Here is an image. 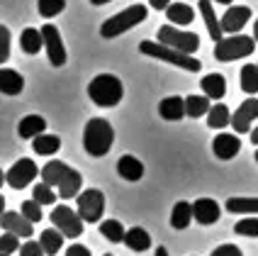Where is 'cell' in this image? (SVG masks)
I'll return each mask as SVG.
<instances>
[{"label":"cell","instance_id":"1","mask_svg":"<svg viewBox=\"0 0 258 256\" xmlns=\"http://www.w3.org/2000/svg\"><path fill=\"white\" fill-rule=\"evenodd\" d=\"M42 181L49 183L51 188H56V193L63 200H69V198H76V195L81 193L83 176H81L76 169H71L69 164L54 159V161H49V164L42 169Z\"/></svg>","mask_w":258,"mask_h":256},{"label":"cell","instance_id":"2","mask_svg":"<svg viewBox=\"0 0 258 256\" xmlns=\"http://www.w3.org/2000/svg\"><path fill=\"white\" fill-rule=\"evenodd\" d=\"M112 142H115V129L107 120H102V117L88 120L86 129H83V149L90 157H105L112 149Z\"/></svg>","mask_w":258,"mask_h":256},{"label":"cell","instance_id":"3","mask_svg":"<svg viewBox=\"0 0 258 256\" xmlns=\"http://www.w3.org/2000/svg\"><path fill=\"white\" fill-rule=\"evenodd\" d=\"M146 17H149V8H146V5H142V3H139V5H129L127 10L112 15L110 20L102 22V27H100L102 39H115V37H119V34L129 32L132 27L142 25Z\"/></svg>","mask_w":258,"mask_h":256},{"label":"cell","instance_id":"4","mask_svg":"<svg viewBox=\"0 0 258 256\" xmlns=\"http://www.w3.org/2000/svg\"><path fill=\"white\" fill-rule=\"evenodd\" d=\"M139 52L151 59H161L166 64H173V66H178V69L190 71V73H198L202 69L200 59H195L192 54H183L178 49H171V46H166V44H161V42H142L139 44Z\"/></svg>","mask_w":258,"mask_h":256},{"label":"cell","instance_id":"5","mask_svg":"<svg viewBox=\"0 0 258 256\" xmlns=\"http://www.w3.org/2000/svg\"><path fill=\"white\" fill-rule=\"evenodd\" d=\"M88 95L95 105L100 108H115L117 103L124 95V88H122V81L112 76V73H100L95 76L90 85H88Z\"/></svg>","mask_w":258,"mask_h":256},{"label":"cell","instance_id":"6","mask_svg":"<svg viewBox=\"0 0 258 256\" xmlns=\"http://www.w3.org/2000/svg\"><path fill=\"white\" fill-rule=\"evenodd\" d=\"M256 49V39L246 34H227L215 44V59L217 61H234V59L251 57Z\"/></svg>","mask_w":258,"mask_h":256},{"label":"cell","instance_id":"7","mask_svg":"<svg viewBox=\"0 0 258 256\" xmlns=\"http://www.w3.org/2000/svg\"><path fill=\"white\" fill-rule=\"evenodd\" d=\"M156 42L166 44L171 49H178L183 54H195L200 49V37L195 32H183V29H178L175 25H163V27L158 29Z\"/></svg>","mask_w":258,"mask_h":256},{"label":"cell","instance_id":"8","mask_svg":"<svg viewBox=\"0 0 258 256\" xmlns=\"http://www.w3.org/2000/svg\"><path fill=\"white\" fill-rule=\"evenodd\" d=\"M49 217H51V225H54L63 237L76 239V237L83 234V220H81L78 210H71L69 205H56Z\"/></svg>","mask_w":258,"mask_h":256},{"label":"cell","instance_id":"9","mask_svg":"<svg viewBox=\"0 0 258 256\" xmlns=\"http://www.w3.org/2000/svg\"><path fill=\"white\" fill-rule=\"evenodd\" d=\"M78 215L83 222H100V217L105 215V195L98 188H86L78 195Z\"/></svg>","mask_w":258,"mask_h":256},{"label":"cell","instance_id":"10","mask_svg":"<svg viewBox=\"0 0 258 256\" xmlns=\"http://www.w3.org/2000/svg\"><path fill=\"white\" fill-rule=\"evenodd\" d=\"M39 176V169H37V164L32 161V159H20V161H15L10 171L5 173V183L15 188V190H22V188H27L34 178Z\"/></svg>","mask_w":258,"mask_h":256},{"label":"cell","instance_id":"11","mask_svg":"<svg viewBox=\"0 0 258 256\" xmlns=\"http://www.w3.org/2000/svg\"><path fill=\"white\" fill-rule=\"evenodd\" d=\"M42 39H44V49H46V57L51 61V66H63L66 64V49L61 42V32L54 25H44L42 27Z\"/></svg>","mask_w":258,"mask_h":256},{"label":"cell","instance_id":"12","mask_svg":"<svg viewBox=\"0 0 258 256\" xmlns=\"http://www.w3.org/2000/svg\"><path fill=\"white\" fill-rule=\"evenodd\" d=\"M256 117H258V100L256 98H246L244 103L236 108V113L231 115V125H234V129H236V134H248Z\"/></svg>","mask_w":258,"mask_h":256},{"label":"cell","instance_id":"13","mask_svg":"<svg viewBox=\"0 0 258 256\" xmlns=\"http://www.w3.org/2000/svg\"><path fill=\"white\" fill-rule=\"evenodd\" d=\"M251 20V8H246V5H229V10L222 15V29H224V34H239L244 25Z\"/></svg>","mask_w":258,"mask_h":256},{"label":"cell","instance_id":"14","mask_svg":"<svg viewBox=\"0 0 258 256\" xmlns=\"http://www.w3.org/2000/svg\"><path fill=\"white\" fill-rule=\"evenodd\" d=\"M0 225L5 232H13L17 237H25L29 239L32 234H34V222H29L27 217L22 213H13V210H5L3 217H0Z\"/></svg>","mask_w":258,"mask_h":256},{"label":"cell","instance_id":"15","mask_svg":"<svg viewBox=\"0 0 258 256\" xmlns=\"http://www.w3.org/2000/svg\"><path fill=\"white\" fill-rule=\"evenodd\" d=\"M192 217L200 225H215L217 220L222 217V208L212 198H198L192 202Z\"/></svg>","mask_w":258,"mask_h":256},{"label":"cell","instance_id":"16","mask_svg":"<svg viewBox=\"0 0 258 256\" xmlns=\"http://www.w3.org/2000/svg\"><path fill=\"white\" fill-rule=\"evenodd\" d=\"M239 149H241V139L236 137V134H227V132H222V134H217L215 142H212V151H215L217 159H222V161H229L239 154Z\"/></svg>","mask_w":258,"mask_h":256},{"label":"cell","instance_id":"17","mask_svg":"<svg viewBox=\"0 0 258 256\" xmlns=\"http://www.w3.org/2000/svg\"><path fill=\"white\" fill-rule=\"evenodd\" d=\"M117 173H119L124 181H129V183H134V181H142L144 164L137 157L124 154V157H119V161H117Z\"/></svg>","mask_w":258,"mask_h":256},{"label":"cell","instance_id":"18","mask_svg":"<svg viewBox=\"0 0 258 256\" xmlns=\"http://www.w3.org/2000/svg\"><path fill=\"white\" fill-rule=\"evenodd\" d=\"M158 115L168 122H175L180 117H185V98H178V95H171V98H163L158 103Z\"/></svg>","mask_w":258,"mask_h":256},{"label":"cell","instance_id":"19","mask_svg":"<svg viewBox=\"0 0 258 256\" xmlns=\"http://www.w3.org/2000/svg\"><path fill=\"white\" fill-rule=\"evenodd\" d=\"M44 129H46V120H44L42 115H27V117L20 120L17 134H20L22 139H34V137L44 134Z\"/></svg>","mask_w":258,"mask_h":256},{"label":"cell","instance_id":"20","mask_svg":"<svg viewBox=\"0 0 258 256\" xmlns=\"http://www.w3.org/2000/svg\"><path fill=\"white\" fill-rule=\"evenodd\" d=\"M200 13L202 17H205V27H207V32H210V37L215 39V44L224 37V29H222V22L217 20L215 15V8H212V0H200Z\"/></svg>","mask_w":258,"mask_h":256},{"label":"cell","instance_id":"21","mask_svg":"<svg viewBox=\"0 0 258 256\" xmlns=\"http://www.w3.org/2000/svg\"><path fill=\"white\" fill-rule=\"evenodd\" d=\"M200 88L210 100H219L224 98V93H227V81H224L222 73H207L200 81Z\"/></svg>","mask_w":258,"mask_h":256},{"label":"cell","instance_id":"22","mask_svg":"<svg viewBox=\"0 0 258 256\" xmlns=\"http://www.w3.org/2000/svg\"><path fill=\"white\" fill-rule=\"evenodd\" d=\"M25 88V78L15 69H0V93L5 95H20Z\"/></svg>","mask_w":258,"mask_h":256},{"label":"cell","instance_id":"23","mask_svg":"<svg viewBox=\"0 0 258 256\" xmlns=\"http://www.w3.org/2000/svg\"><path fill=\"white\" fill-rule=\"evenodd\" d=\"M166 17L171 20V25L180 27V25H190L195 20V10L187 5V3H171L166 8Z\"/></svg>","mask_w":258,"mask_h":256},{"label":"cell","instance_id":"24","mask_svg":"<svg viewBox=\"0 0 258 256\" xmlns=\"http://www.w3.org/2000/svg\"><path fill=\"white\" fill-rule=\"evenodd\" d=\"M192 202H185V200H178L173 205V213H171V227L173 229H185L190 227L192 222Z\"/></svg>","mask_w":258,"mask_h":256},{"label":"cell","instance_id":"25","mask_svg":"<svg viewBox=\"0 0 258 256\" xmlns=\"http://www.w3.org/2000/svg\"><path fill=\"white\" fill-rule=\"evenodd\" d=\"M32 149H34V154L51 157V154H56L58 149H61V139H58L56 134H46V132H44V134L32 139Z\"/></svg>","mask_w":258,"mask_h":256},{"label":"cell","instance_id":"26","mask_svg":"<svg viewBox=\"0 0 258 256\" xmlns=\"http://www.w3.org/2000/svg\"><path fill=\"white\" fill-rule=\"evenodd\" d=\"M124 244H127L132 251H146L151 246V237L149 232L142 227H132L124 232Z\"/></svg>","mask_w":258,"mask_h":256},{"label":"cell","instance_id":"27","mask_svg":"<svg viewBox=\"0 0 258 256\" xmlns=\"http://www.w3.org/2000/svg\"><path fill=\"white\" fill-rule=\"evenodd\" d=\"M20 46L25 54H39L44 46V39H42V32L34 27H27L22 34H20Z\"/></svg>","mask_w":258,"mask_h":256},{"label":"cell","instance_id":"28","mask_svg":"<svg viewBox=\"0 0 258 256\" xmlns=\"http://www.w3.org/2000/svg\"><path fill=\"white\" fill-rule=\"evenodd\" d=\"M39 244H42V249L46 256H56L58 251H61V244H63V234H61L56 227L44 229L42 237H39Z\"/></svg>","mask_w":258,"mask_h":256},{"label":"cell","instance_id":"29","mask_svg":"<svg viewBox=\"0 0 258 256\" xmlns=\"http://www.w3.org/2000/svg\"><path fill=\"white\" fill-rule=\"evenodd\" d=\"M207 125L212 129H224L227 125H231V113L229 108L224 105V103H217L210 108V113H207Z\"/></svg>","mask_w":258,"mask_h":256},{"label":"cell","instance_id":"30","mask_svg":"<svg viewBox=\"0 0 258 256\" xmlns=\"http://www.w3.org/2000/svg\"><path fill=\"white\" fill-rule=\"evenodd\" d=\"M227 210L234 215H258V198H229L227 200Z\"/></svg>","mask_w":258,"mask_h":256},{"label":"cell","instance_id":"31","mask_svg":"<svg viewBox=\"0 0 258 256\" xmlns=\"http://www.w3.org/2000/svg\"><path fill=\"white\" fill-rule=\"evenodd\" d=\"M210 98L207 95H187L185 98V115L187 117H202L210 113Z\"/></svg>","mask_w":258,"mask_h":256},{"label":"cell","instance_id":"32","mask_svg":"<svg viewBox=\"0 0 258 256\" xmlns=\"http://www.w3.org/2000/svg\"><path fill=\"white\" fill-rule=\"evenodd\" d=\"M124 232H127V229L122 227L119 220H105V222H100V234L112 244L124 242Z\"/></svg>","mask_w":258,"mask_h":256},{"label":"cell","instance_id":"33","mask_svg":"<svg viewBox=\"0 0 258 256\" xmlns=\"http://www.w3.org/2000/svg\"><path fill=\"white\" fill-rule=\"evenodd\" d=\"M241 90L248 95L258 93V64H246L241 69Z\"/></svg>","mask_w":258,"mask_h":256},{"label":"cell","instance_id":"34","mask_svg":"<svg viewBox=\"0 0 258 256\" xmlns=\"http://www.w3.org/2000/svg\"><path fill=\"white\" fill-rule=\"evenodd\" d=\"M32 195H34V200L39 202V205H54L58 198V193H54V188L49 183H37L34 185V190H32Z\"/></svg>","mask_w":258,"mask_h":256},{"label":"cell","instance_id":"35","mask_svg":"<svg viewBox=\"0 0 258 256\" xmlns=\"http://www.w3.org/2000/svg\"><path fill=\"white\" fill-rule=\"evenodd\" d=\"M37 10L42 17H56L66 10V0H37Z\"/></svg>","mask_w":258,"mask_h":256},{"label":"cell","instance_id":"36","mask_svg":"<svg viewBox=\"0 0 258 256\" xmlns=\"http://www.w3.org/2000/svg\"><path fill=\"white\" fill-rule=\"evenodd\" d=\"M234 232L241 237H258V217H244L234 225Z\"/></svg>","mask_w":258,"mask_h":256},{"label":"cell","instance_id":"37","mask_svg":"<svg viewBox=\"0 0 258 256\" xmlns=\"http://www.w3.org/2000/svg\"><path fill=\"white\" fill-rule=\"evenodd\" d=\"M20 213L27 217L29 222H42V205L37 202V200H25L22 202V208H20Z\"/></svg>","mask_w":258,"mask_h":256},{"label":"cell","instance_id":"38","mask_svg":"<svg viewBox=\"0 0 258 256\" xmlns=\"http://www.w3.org/2000/svg\"><path fill=\"white\" fill-rule=\"evenodd\" d=\"M0 251H3V254H15V251H20V237L13 234V232H5V234L0 237Z\"/></svg>","mask_w":258,"mask_h":256},{"label":"cell","instance_id":"39","mask_svg":"<svg viewBox=\"0 0 258 256\" xmlns=\"http://www.w3.org/2000/svg\"><path fill=\"white\" fill-rule=\"evenodd\" d=\"M10 59V29L0 25V64Z\"/></svg>","mask_w":258,"mask_h":256},{"label":"cell","instance_id":"40","mask_svg":"<svg viewBox=\"0 0 258 256\" xmlns=\"http://www.w3.org/2000/svg\"><path fill=\"white\" fill-rule=\"evenodd\" d=\"M20 256H44V249L39 242H25L20 246Z\"/></svg>","mask_w":258,"mask_h":256},{"label":"cell","instance_id":"41","mask_svg":"<svg viewBox=\"0 0 258 256\" xmlns=\"http://www.w3.org/2000/svg\"><path fill=\"white\" fill-rule=\"evenodd\" d=\"M210 256H244V254H241V249H239L236 244H222V246H217Z\"/></svg>","mask_w":258,"mask_h":256},{"label":"cell","instance_id":"42","mask_svg":"<svg viewBox=\"0 0 258 256\" xmlns=\"http://www.w3.org/2000/svg\"><path fill=\"white\" fill-rule=\"evenodd\" d=\"M66 256H93V254H90V249L83 246V244H71V246L66 249Z\"/></svg>","mask_w":258,"mask_h":256},{"label":"cell","instance_id":"43","mask_svg":"<svg viewBox=\"0 0 258 256\" xmlns=\"http://www.w3.org/2000/svg\"><path fill=\"white\" fill-rule=\"evenodd\" d=\"M149 5H151L154 10H166V8L171 5V0H149Z\"/></svg>","mask_w":258,"mask_h":256},{"label":"cell","instance_id":"44","mask_svg":"<svg viewBox=\"0 0 258 256\" xmlns=\"http://www.w3.org/2000/svg\"><path fill=\"white\" fill-rule=\"evenodd\" d=\"M251 142H253V146H258V127L251 129Z\"/></svg>","mask_w":258,"mask_h":256},{"label":"cell","instance_id":"45","mask_svg":"<svg viewBox=\"0 0 258 256\" xmlns=\"http://www.w3.org/2000/svg\"><path fill=\"white\" fill-rule=\"evenodd\" d=\"M154 256H168V251H166V246H158L156 249V254Z\"/></svg>","mask_w":258,"mask_h":256},{"label":"cell","instance_id":"46","mask_svg":"<svg viewBox=\"0 0 258 256\" xmlns=\"http://www.w3.org/2000/svg\"><path fill=\"white\" fill-rule=\"evenodd\" d=\"M3 213H5V198L0 195V217H3Z\"/></svg>","mask_w":258,"mask_h":256},{"label":"cell","instance_id":"47","mask_svg":"<svg viewBox=\"0 0 258 256\" xmlns=\"http://www.w3.org/2000/svg\"><path fill=\"white\" fill-rule=\"evenodd\" d=\"M90 3H93V5H107L110 0H90Z\"/></svg>","mask_w":258,"mask_h":256},{"label":"cell","instance_id":"48","mask_svg":"<svg viewBox=\"0 0 258 256\" xmlns=\"http://www.w3.org/2000/svg\"><path fill=\"white\" fill-rule=\"evenodd\" d=\"M253 39L258 42V20H256V25H253Z\"/></svg>","mask_w":258,"mask_h":256},{"label":"cell","instance_id":"49","mask_svg":"<svg viewBox=\"0 0 258 256\" xmlns=\"http://www.w3.org/2000/svg\"><path fill=\"white\" fill-rule=\"evenodd\" d=\"M212 3H222V5H231L234 0H212Z\"/></svg>","mask_w":258,"mask_h":256},{"label":"cell","instance_id":"50","mask_svg":"<svg viewBox=\"0 0 258 256\" xmlns=\"http://www.w3.org/2000/svg\"><path fill=\"white\" fill-rule=\"evenodd\" d=\"M3 183H5V173L0 171V188H3Z\"/></svg>","mask_w":258,"mask_h":256},{"label":"cell","instance_id":"51","mask_svg":"<svg viewBox=\"0 0 258 256\" xmlns=\"http://www.w3.org/2000/svg\"><path fill=\"white\" fill-rule=\"evenodd\" d=\"M0 256H10V254H3V251H0Z\"/></svg>","mask_w":258,"mask_h":256},{"label":"cell","instance_id":"52","mask_svg":"<svg viewBox=\"0 0 258 256\" xmlns=\"http://www.w3.org/2000/svg\"><path fill=\"white\" fill-rule=\"evenodd\" d=\"M256 161H258V149H256Z\"/></svg>","mask_w":258,"mask_h":256},{"label":"cell","instance_id":"53","mask_svg":"<svg viewBox=\"0 0 258 256\" xmlns=\"http://www.w3.org/2000/svg\"><path fill=\"white\" fill-rule=\"evenodd\" d=\"M102 256H112V254H102Z\"/></svg>","mask_w":258,"mask_h":256}]
</instances>
